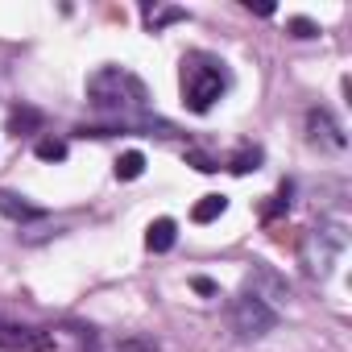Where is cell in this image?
<instances>
[{
  "label": "cell",
  "instance_id": "1",
  "mask_svg": "<svg viewBox=\"0 0 352 352\" xmlns=\"http://www.w3.org/2000/svg\"><path fill=\"white\" fill-rule=\"evenodd\" d=\"M87 104L108 112V116H120V120H133L137 112H145L149 104V91L145 83L124 71V67H100L87 75Z\"/></svg>",
  "mask_w": 352,
  "mask_h": 352
},
{
  "label": "cell",
  "instance_id": "3",
  "mask_svg": "<svg viewBox=\"0 0 352 352\" xmlns=\"http://www.w3.org/2000/svg\"><path fill=\"white\" fill-rule=\"evenodd\" d=\"M228 323H232V331H236L241 340H265V336L278 327V311H274L257 290H245V294L232 298Z\"/></svg>",
  "mask_w": 352,
  "mask_h": 352
},
{
  "label": "cell",
  "instance_id": "5",
  "mask_svg": "<svg viewBox=\"0 0 352 352\" xmlns=\"http://www.w3.org/2000/svg\"><path fill=\"white\" fill-rule=\"evenodd\" d=\"M307 141L319 145V149H331V153L348 149V133H344V124L327 108H311L307 112Z\"/></svg>",
  "mask_w": 352,
  "mask_h": 352
},
{
  "label": "cell",
  "instance_id": "7",
  "mask_svg": "<svg viewBox=\"0 0 352 352\" xmlns=\"http://www.w3.org/2000/svg\"><path fill=\"white\" fill-rule=\"evenodd\" d=\"M141 17H145L149 34H162V30L174 25V21H187V9H174V5H157V0H145V5H141Z\"/></svg>",
  "mask_w": 352,
  "mask_h": 352
},
{
  "label": "cell",
  "instance_id": "14",
  "mask_svg": "<svg viewBox=\"0 0 352 352\" xmlns=\"http://www.w3.org/2000/svg\"><path fill=\"white\" fill-rule=\"evenodd\" d=\"M34 153H38L42 162H63V157H67V141H58V137H42V141L34 145Z\"/></svg>",
  "mask_w": 352,
  "mask_h": 352
},
{
  "label": "cell",
  "instance_id": "4",
  "mask_svg": "<svg viewBox=\"0 0 352 352\" xmlns=\"http://www.w3.org/2000/svg\"><path fill=\"white\" fill-rule=\"evenodd\" d=\"M54 348H58V336L54 331L0 319V352H54Z\"/></svg>",
  "mask_w": 352,
  "mask_h": 352
},
{
  "label": "cell",
  "instance_id": "6",
  "mask_svg": "<svg viewBox=\"0 0 352 352\" xmlns=\"http://www.w3.org/2000/svg\"><path fill=\"white\" fill-rule=\"evenodd\" d=\"M315 245H319V274H327L331 270V261L344 253V245H348V236H344V228L340 224H323V228H315Z\"/></svg>",
  "mask_w": 352,
  "mask_h": 352
},
{
  "label": "cell",
  "instance_id": "12",
  "mask_svg": "<svg viewBox=\"0 0 352 352\" xmlns=\"http://www.w3.org/2000/svg\"><path fill=\"white\" fill-rule=\"evenodd\" d=\"M46 124V116L38 112V108H17L13 116H9V133L13 137H21V133H30V129H42Z\"/></svg>",
  "mask_w": 352,
  "mask_h": 352
},
{
  "label": "cell",
  "instance_id": "11",
  "mask_svg": "<svg viewBox=\"0 0 352 352\" xmlns=\"http://www.w3.org/2000/svg\"><path fill=\"white\" fill-rule=\"evenodd\" d=\"M141 174H145V153L141 149H129V153L116 157V179L120 183H133V179H141Z\"/></svg>",
  "mask_w": 352,
  "mask_h": 352
},
{
  "label": "cell",
  "instance_id": "10",
  "mask_svg": "<svg viewBox=\"0 0 352 352\" xmlns=\"http://www.w3.org/2000/svg\"><path fill=\"white\" fill-rule=\"evenodd\" d=\"M224 212H228V199H224V195H204V199L191 208V220H195V224H212V220H220Z\"/></svg>",
  "mask_w": 352,
  "mask_h": 352
},
{
  "label": "cell",
  "instance_id": "16",
  "mask_svg": "<svg viewBox=\"0 0 352 352\" xmlns=\"http://www.w3.org/2000/svg\"><path fill=\"white\" fill-rule=\"evenodd\" d=\"M187 162H195L204 174H216V170H220V162H212V157H204V153H187Z\"/></svg>",
  "mask_w": 352,
  "mask_h": 352
},
{
  "label": "cell",
  "instance_id": "8",
  "mask_svg": "<svg viewBox=\"0 0 352 352\" xmlns=\"http://www.w3.org/2000/svg\"><path fill=\"white\" fill-rule=\"evenodd\" d=\"M174 241H179V224H174L170 216H162V220H153V224L145 228V249H149V253H170Z\"/></svg>",
  "mask_w": 352,
  "mask_h": 352
},
{
  "label": "cell",
  "instance_id": "15",
  "mask_svg": "<svg viewBox=\"0 0 352 352\" xmlns=\"http://www.w3.org/2000/svg\"><path fill=\"white\" fill-rule=\"evenodd\" d=\"M286 30H290V38H319V25L311 17H290Z\"/></svg>",
  "mask_w": 352,
  "mask_h": 352
},
{
  "label": "cell",
  "instance_id": "13",
  "mask_svg": "<svg viewBox=\"0 0 352 352\" xmlns=\"http://www.w3.org/2000/svg\"><path fill=\"white\" fill-rule=\"evenodd\" d=\"M261 157H265V153H261L257 145H253V149H236V153H232V162H228V170H232V174H249V170H257V166H261Z\"/></svg>",
  "mask_w": 352,
  "mask_h": 352
},
{
  "label": "cell",
  "instance_id": "17",
  "mask_svg": "<svg viewBox=\"0 0 352 352\" xmlns=\"http://www.w3.org/2000/svg\"><path fill=\"white\" fill-rule=\"evenodd\" d=\"M191 286H195L199 294H208V298H216V294H220V286H216L212 278H191Z\"/></svg>",
  "mask_w": 352,
  "mask_h": 352
},
{
  "label": "cell",
  "instance_id": "9",
  "mask_svg": "<svg viewBox=\"0 0 352 352\" xmlns=\"http://www.w3.org/2000/svg\"><path fill=\"white\" fill-rule=\"evenodd\" d=\"M0 216H9V220L25 224V220H42L46 212H42V208H34V204H25V199H21V195H13V191H0Z\"/></svg>",
  "mask_w": 352,
  "mask_h": 352
},
{
  "label": "cell",
  "instance_id": "2",
  "mask_svg": "<svg viewBox=\"0 0 352 352\" xmlns=\"http://www.w3.org/2000/svg\"><path fill=\"white\" fill-rule=\"evenodd\" d=\"M179 87H183V104L204 116V112L216 108V100H224V91H228V71H224V63L212 58V54H187V58H183V79H179Z\"/></svg>",
  "mask_w": 352,
  "mask_h": 352
}]
</instances>
